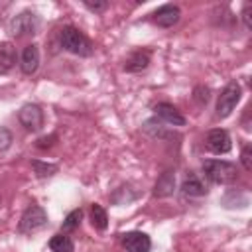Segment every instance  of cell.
I'll list each match as a JSON object with an SVG mask.
<instances>
[{
	"mask_svg": "<svg viewBox=\"0 0 252 252\" xmlns=\"http://www.w3.org/2000/svg\"><path fill=\"white\" fill-rule=\"evenodd\" d=\"M173 191H175V173L167 169L158 177L154 185V197H169L173 195Z\"/></svg>",
	"mask_w": 252,
	"mask_h": 252,
	"instance_id": "cell-12",
	"label": "cell"
},
{
	"mask_svg": "<svg viewBox=\"0 0 252 252\" xmlns=\"http://www.w3.org/2000/svg\"><path fill=\"white\" fill-rule=\"evenodd\" d=\"M81 219H83V211H81V209H75V211H71V213L65 217V220H63V224H61V228H63L65 232L75 230V228L81 224Z\"/></svg>",
	"mask_w": 252,
	"mask_h": 252,
	"instance_id": "cell-19",
	"label": "cell"
},
{
	"mask_svg": "<svg viewBox=\"0 0 252 252\" xmlns=\"http://www.w3.org/2000/svg\"><path fill=\"white\" fill-rule=\"evenodd\" d=\"M181 191H183V195H187V197H203V195H207V187H205L203 181L197 177V173H189V175L183 179Z\"/></svg>",
	"mask_w": 252,
	"mask_h": 252,
	"instance_id": "cell-15",
	"label": "cell"
},
{
	"mask_svg": "<svg viewBox=\"0 0 252 252\" xmlns=\"http://www.w3.org/2000/svg\"><path fill=\"white\" fill-rule=\"evenodd\" d=\"M59 41L63 45L65 51L73 53V55H79V57H89L93 55V45L91 41L87 39V35L83 32H79L77 28L73 26H65L59 33Z\"/></svg>",
	"mask_w": 252,
	"mask_h": 252,
	"instance_id": "cell-2",
	"label": "cell"
},
{
	"mask_svg": "<svg viewBox=\"0 0 252 252\" xmlns=\"http://www.w3.org/2000/svg\"><path fill=\"white\" fill-rule=\"evenodd\" d=\"M91 222H93V226L98 228V230H104V228L108 226L106 211H104L100 205H96V203L91 207Z\"/></svg>",
	"mask_w": 252,
	"mask_h": 252,
	"instance_id": "cell-17",
	"label": "cell"
},
{
	"mask_svg": "<svg viewBox=\"0 0 252 252\" xmlns=\"http://www.w3.org/2000/svg\"><path fill=\"white\" fill-rule=\"evenodd\" d=\"M18 120L26 130L37 132L43 126V112L37 104H24L18 112Z\"/></svg>",
	"mask_w": 252,
	"mask_h": 252,
	"instance_id": "cell-6",
	"label": "cell"
},
{
	"mask_svg": "<svg viewBox=\"0 0 252 252\" xmlns=\"http://www.w3.org/2000/svg\"><path fill=\"white\" fill-rule=\"evenodd\" d=\"M240 161H242V165H244V169H246V171H250V169H252V148H250V144H246V146L242 148Z\"/></svg>",
	"mask_w": 252,
	"mask_h": 252,
	"instance_id": "cell-20",
	"label": "cell"
},
{
	"mask_svg": "<svg viewBox=\"0 0 252 252\" xmlns=\"http://www.w3.org/2000/svg\"><path fill=\"white\" fill-rule=\"evenodd\" d=\"M32 167H33V173L37 177H51L55 171H57V165L55 163H47V161H39V159H33L32 161Z\"/></svg>",
	"mask_w": 252,
	"mask_h": 252,
	"instance_id": "cell-18",
	"label": "cell"
},
{
	"mask_svg": "<svg viewBox=\"0 0 252 252\" xmlns=\"http://www.w3.org/2000/svg\"><path fill=\"white\" fill-rule=\"evenodd\" d=\"M49 248H51V252H73V250H75V244H73L71 236L59 232V234L51 236V240H49Z\"/></svg>",
	"mask_w": 252,
	"mask_h": 252,
	"instance_id": "cell-16",
	"label": "cell"
},
{
	"mask_svg": "<svg viewBox=\"0 0 252 252\" xmlns=\"http://www.w3.org/2000/svg\"><path fill=\"white\" fill-rule=\"evenodd\" d=\"M47 224V213L39 205H30L20 219V232H35Z\"/></svg>",
	"mask_w": 252,
	"mask_h": 252,
	"instance_id": "cell-4",
	"label": "cell"
},
{
	"mask_svg": "<svg viewBox=\"0 0 252 252\" xmlns=\"http://www.w3.org/2000/svg\"><path fill=\"white\" fill-rule=\"evenodd\" d=\"M122 246L126 248V252H150L152 248V240L146 232H126L122 234Z\"/></svg>",
	"mask_w": 252,
	"mask_h": 252,
	"instance_id": "cell-8",
	"label": "cell"
},
{
	"mask_svg": "<svg viewBox=\"0 0 252 252\" xmlns=\"http://www.w3.org/2000/svg\"><path fill=\"white\" fill-rule=\"evenodd\" d=\"M250 10H252V4H250V2H246V4H244V8H242V20H244V26H246V28H250V26H252V22H250Z\"/></svg>",
	"mask_w": 252,
	"mask_h": 252,
	"instance_id": "cell-24",
	"label": "cell"
},
{
	"mask_svg": "<svg viewBox=\"0 0 252 252\" xmlns=\"http://www.w3.org/2000/svg\"><path fill=\"white\" fill-rule=\"evenodd\" d=\"M154 112H156V116L161 120V122H165V124H169V126H185V116L173 106V104H169V102H159V104H156L154 106Z\"/></svg>",
	"mask_w": 252,
	"mask_h": 252,
	"instance_id": "cell-9",
	"label": "cell"
},
{
	"mask_svg": "<svg viewBox=\"0 0 252 252\" xmlns=\"http://www.w3.org/2000/svg\"><path fill=\"white\" fill-rule=\"evenodd\" d=\"M12 142V134L6 128H0V150H6Z\"/></svg>",
	"mask_w": 252,
	"mask_h": 252,
	"instance_id": "cell-22",
	"label": "cell"
},
{
	"mask_svg": "<svg viewBox=\"0 0 252 252\" xmlns=\"http://www.w3.org/2000/svg\"><path fill=\"white\" fill-rule=\"evenodd\" d=\"M51 140H53V136H51V138H41V140H37V148H45V146H51Z\"/></svg>",
	"mask_w": 252,
	"mask_h": 252,
	"instance_id": "cell-25",
	"label": "cell"
},
{
	"mask_svg": "<svg viewBox=\"0 0 252 252\" xmlns=\"http://www.w3.org/2000/svg\"><path fill=\"white\" fill-rule=\"evenodd\" d=\"M20 67L26 75H32L37 71L39 67V49L37 45H26L24 51H22V57H20Z\"/></svg>",
	"mask_w": 252,
	"mask_h": 252,
	"instance_id": "cell-11",
	"label": "cell"
},
{
	"mask_svg": "<svg viewBox=\"0 0 252 252\" xmlns=\"http://www.w3.org/2000/svg\"><path fill=\"white\" fill-rule=\"evenodd\" d=\"M108 6V2H85V8H89V10H93V12H102L104 8Z\"/></svg>",
	"mask_w": 252,
	"mask_h": 252,
	"instance_id": "cell-23",
	"label": "cell"
},
{
	"mask_svg": "<svg viewBox=\"0 0 252 252\" xmlns=\"http://www.w3.org/2000/svg\"><path fill=\"white\" fill-rule=\"evenodd\" d=\"M205 144L207 148L213 152V154H228L230 148H232V140H230V134L224 130V128H215L207 134L205 138Z\"/></svg>",
	"mask_w": 252,
	"mask_h": 252,
	"instance_id": "cell-7",
	"label": "cell"
},
{
	"mask_svg": "<svg viewBox=\"0 0 252 252\" xmlns=\"http://www.w3.org/2000/svg\"><path fill=\"white\" fill-rule=\"evenodd\" d=\"M193 98H195L199 104H207V100H209V89H207V87H195Z\"/></svg>",
	"mask_w": 252,
	"mask_h": 252,
	"instance_id": "cell-21",
	"label": "cell"
},
{
	"mask_svg": "<svg viewBox=\"0 0 252 252\" xmlns=\"http://www.w3.org/2000/svg\"><path fill=\"white\" fill-rule=\"evenodd\" d=\"M16 65V47L10 41H0V75H6Z\"/></svg>",
	"mask_w": 252,
	"mask_h": 252,
	"instance_id": "cell-14",
	"label": "cell"
},
{
	"mask_svg": "<svg viewBox=\"0 0 252 252\" xmlns=\"http://www.w3.org/2000/svg\"><path fill=\"white\" fill-rule=\"evenodd\" d=\"M148 65H150V51H146V49H136V51L126 59L124 71H128V73H140V71H144Z\"/></svg>",
	"mask_w": 252,
	"mask_h": 252,
	"instance_id": "cell-13",
	"label": "cell"
},
{
	"mask_svg": "<svg viewBox=\"0 0 252 252\" xmlns=\"http://www.w3.org/2000/svg\"><path fill=\"white\" fill-rule=\"evenodd\" d=\"M240 96H242L240 85H238L236 81H230V83L222 89V93L219 94V100H217V118H226V116L236 108Z\"/></svg>",
	"mask_w": 252,
	"mask_h": 252,
	"instance_id": "cell-3",
	"label": "cell"
},
{
	"mask_svg": "<svg viewBox=\"0 0 252 252\" xmlns=\"http://www.w3.org/2000/svg\"><path fill=\"white\" fill-rule=\"evenodd\" d=\"M37 28H39V18L33 14V12H22V14H18L16 18H12V22H10V33L12 35H16V37H20V35H33L35 32H37Z\"/></svg>",
	"mask_w": 252,
	"mask_h": 252,
	"instance_id": "cell-5",
	"label": "cell"
},
{
	"mask_svg": "<svg viewBox=\"0 0 252 252\" xmlns=\"http://www.w3.org/2000/svg\"><path fill=\"white\" fill-rule=\"evenodd\" d=\"M179 16H181V12H179L177 6L165 4V6H159V8L152 14V22L158 24L159 28H171V26H175V24L179 22Z\"/></svg>",
	"mask_w": 252,
	"mask_h": 252,
	"instance_id": "cell-10",
	"label": "cell"
},
{
	"mask_svg": "<svg viewBox=\"0 0 252 252\" xmlns=\"http://www.w3.org/2000/svg\"><path fill=\"white\" fill-rule=\"evenodd\" d=\"M201 167H203L205 177L219 185H228L238 179L236 163L226 161V159H205Z\"/></svg>",
	"mask_w": 252,
	"mask_h": 252,
	"instance_id": "cell-1",
	"label": "cell"
}]
</instances>
